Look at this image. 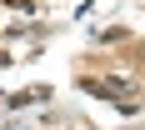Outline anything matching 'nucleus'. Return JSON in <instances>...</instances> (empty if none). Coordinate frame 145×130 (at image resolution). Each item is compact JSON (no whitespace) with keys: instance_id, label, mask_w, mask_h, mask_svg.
<instances>
[]
</instances>
